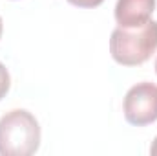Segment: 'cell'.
Masks as SVG:
<instances>
[{
    "instance_id": "obj_1",
    "label": "cell",
    "mask_w": 157,
    "mask_h": 156,
    "mask_svg": "<svg viewBox=\"0 0 157 156\" xmlns=\"http://www.w3.org/2000/svg\"><path fill=\"white\" fill-rule=\"evenodd\" d=\"M40 127L35 116L24 109L7 112L0 119V154L31 156L39 151Z\"/></svg>"
},
{
    "instance_id": "obj_2",
    "label": "cell",
    "mask_w": 157,
    "mask_h": 156,
    "mask_svg": "<svg viewBox=\"0 0 157 156\" xmlns=\"http://www.w3.org/2000/svg\"><path fill=\"white\" fill-rule=\"evenodd\" d=\"M157 50V22L148 20L137 28H115L110 39L112 57L122 66L146 63Z\"/></svg>"
},
{
    "instance_id": "obj_3",
    "label": "cell",
    "mask_w": 157,
    "mask_h": 156,
    "mask_svg": "<svg viewBox=\"0 0 157 156\" xmlns=\"http://www.w3.org/2000/svg\"><path fill=\"white\" fill-rule=\"evenodd\" d=\"M124 117L135 127L157 121V84L139 83L132 86L124 97Z\"/></svg>"
},
{
    "instance_id": "obj_4",
    "label": "cell",
    "mask_w": 157,
    "mask_h": 156,
    "mask_svg": "<svg viewBox=\"0 0 157 156\" xmlns=\"http://www.w3.org/2000/svg\"><path fill=\"white\" fill-rule=\"evenodd\" d=\"M155 0H117L115 20L121 28H137L150 20Z\"/></svg>"
},
{
    "instance_id": "obj_5",
    "label": "cell",
    "mask_w": 157,
    "mask_h": 156,
    "mask_svg": "<svg viewBox=\"0 0 157 156\" xmlns=\"http://www.w3.org/2000/svg\"><path fill=\"white\" fill-rule=\"evenodd\" d=\"M9 86H11L9 72H7V68L0 63V99H2V97H6V94L9 92Z\"/></svg>"
},
{
    "instance_id": "obj_6",
    "label": "cell",
    "mask_w": 157,
    "mask_h": 156,
    "mask_svg": "<svg viewBox=\"0 0 157 156\" xmlns=\"http://www.w3.org/2000/svg\"><path fill=\"white\" fill-rule=\"evenodd\" d=\"M68 2L73 4V6H77V7H97L104 0H68Z\"/></svg>"
},
{
    "instance_id": "obj_7",
    "label": "cell",
    "mask_w": 157,
    "mask_h": 156,
    "mask_svg": "<svg viewBox=\"0 0 157 156\" xmlns=\"http://www.w3.org/2000/svg\"><path fill=\"white\" fill-rule=\"evenodd\" d=\"M150 153L154 156H157V138L154 140V145H152V149H150Z\"/></svg>"
},
{
    "instance_id": "obj_8",
    "label": "cell",
    "mask_w": 157,
    "mask_h": 156,
    "mask_svg": "<svg viewBox=\"0 0 157 156\" xmlns=\"http://www.w3.org/2000/svg\"><path fill=\"white\" fill-rule=\"evenodd\" d=\"M2 30H4V24H2V18H0V37H2Z\"/></svg>"
},
{
    "instance_id": "obj_9",
    "label": "cell",
    "mask_w": 157,
    "mask_h": 156,
    "mask_svg": "<svg viewBox=\"0 0 157 156\" xmlns=\"http://www.w3.org/2000/svg\"><path fill=\"white\" fill-rule=\"evenodd\" d=\"M155 72H157V61H155Z\"/></svg>"
}]
</instances>
